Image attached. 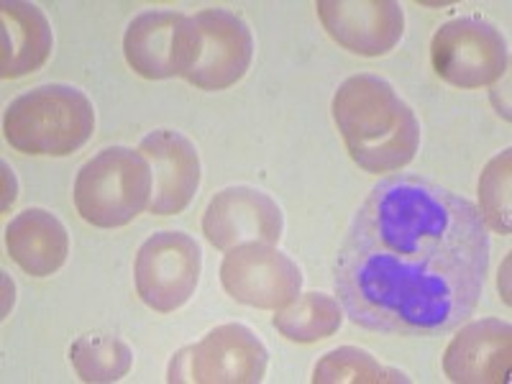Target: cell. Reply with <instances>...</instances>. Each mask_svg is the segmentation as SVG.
Masks as SVG:
<instances>
[{"instance_id":"1","label":"cell","mask_w":512,"mask_h":384,"mask_svg":"<svg viewBox=\"0 0 512 384\" xmlns=\"http://www.w3.org/2000/svg\"><path fill=\"white\" fill-rule=\"evenodd\" d=\"M489 233L472 200L395 172L359 205L333 259V290L351 323L390 336L454 331L482 300Z\"/></svg>"},{"instance_id":"2","label":"cell","mask_w":512,"mask_h":384,"mask_svg":"<svg viewBox=\"0 0 512 384\" xmlns=\"http://www.w3.org/2000/svg\"><path fill=\"white\" fill-rule=\"evenodd\" d=\"M333 121L364 172H400L415 159L420 126L413 108L379 75L349 77L333 95Z\"/></svg>"},{"instance_id":"3","label":"cell","mask_w":512,"mask_h":384,"mask_svg":"<svg viewBox=\"0 0 512 384\" xmlns=\"http://www.w3.org/2000/svg\"><path fill=\"white\" fill-rule=\"evenodd\" d=\"M95 131V108L72 85H39L6 108L3 134L21 154L67 157L88 144Z\"/></svg>"},{"instance_id":"4","label":"cell","mask_w":512,"mask_h":384,"mask_svg":"<svg viewBox=\"0 0 512 384\" xmlns=\"http://www.w3.org/2000/svg\"><path fill=\"white\" fill-rule=\"evenodd\" d=\"M152 164L139 149L108 146L77 172L75 208L95 228H121L152 203Z\"/></svg>"},{"instance_id":"5","label":"cell","mask_w":512,"mask_h":384,"mask_svg":"<svg viewBox=\"0 0 512 384\" xmlns=\"http://www.w3.org/2000/svg\"><path fill=\"white\" fill-rule=\"evenodd\" d=\"M269 354L262 338L241 323L218 326L185 346L169 361V384H256L267 374Z\"/></svg>"},{"instance_id":"6","label":"cell","mask_w":512,"mask_h":384,"mask_svg":"<svg viewBox=\"0 0 512 384\" xmlns=\"http://www.w3.org/2000/svg\"><path fill=\"white\" fill-rule=\"evenodd\" d=\"M433 70L448 85L477 90L500 80L510 64L507 41L482 18L464 16L443 24L431 41Z\"/></svg>"},{"instance_id":"7","label":"cell","mask_w":512,"mask_h":384,"mask_svg":"<svg viewBox=\"0 0 512 384\" xmlns=\"http://www.w3.org/2000/svg\"><path fill=\"white\" fill-rule=\"evenodd\" d=\"M123 54L144 80L187 77L200 54L198 24L182 11H146L128 24Z\"/></svg>"},{"instance_id":"8","label":"cell","mask_w":512,"mask_h":384,"mask_svg":"<svg viewBox=\"0 0 512 384\" xmlns=\"http://www.w3.org/2000/svg\"><path fill=\"white\" fill-rule=\"evenodd\" d=\"M203 251L182 231H159L141 244L134 262L136 292L157 313H175L198 290Z\"/></svg>"},{"instance_id":"9","label":"cell","mask_w":512,"mask_h":384,"mask_svg":"<svg viewBox=\"0 0 512 384\" xmlns=\"http://www.w3.org/2000/svg\"><path fill=\"white\" fill-rule=\"evenodd\" d=\"M221 282L236 303L259 310H280L300 295L303 272L274 246L244 244L226 254Z\"/></svg>"},{"instance_id":"10","label":"cell","mask_w":512,"mask_h":384,"mask_svg":"<svg viewBox=\"0 0 512 384\" xmlns=\"http://www.w3.org/2000/svg\"><path fill=\"white\" fill-rule=\"evenodd\" d=\"M282 208L256 187L236 185L213 195L205 208L203 233L210 244L231 251L244 244L274 246L282 239Z\"/></svg>"},{"instance_id":"11","label":"cell","mask_w":512,"mask_h":384,"mask_svg":"<svg viewBox=\"0 0 512 384\" xmlns=\"http://www.w3.org/2000/svg\"><path fill=\"white\" fill-rule=\"evenodd\" d=\"M200 31L198 62L185 80L198 90H226L249 72L254 59V36L236 13L208 8L195 13Z\"/></svg>"},{"instance_id":"12","label":"cell","mask_w":512,"mask_h":384,"mask_svg":"<svg viewBox=\"0 0 512 384\" xmlns=\"http://www.w3.org/2000/svg\"><path fill=\"white\" fill-rule=\"evenodd\" d=\"M315 8L328 36L359 57H382L405 34V11L395 0H318Z\"/></svg>"},{"instance_id":"13","label":"cell","mask_w":512,"mask_h":384,"mask_svg":"<svg viewBox=\"0 0 512 384\" xmlns=\"http://www.w3.org/2000/svg\"><path fill=\"white\" fill-rule=\"evenodd\" d=\"M139 152L152 164L154 216H177L192 203L200 187V154L187 136L172 128H159L144 136Z\"/></svg>"},{"instance_id":"14","label":"cell","mask_w":512,"mask_h":384,"mask_svg":"<svg viewBox=\"0 0 512 384\" xmlns=\"http://www.w3.org/2000/svg\"><path fill=\"white\" fill-rule=\"evenodd\" d=\"M512 328L497 318L461 328L443 354V372L459 384H502L510 374Z\"/></svg>"},{"instance_id":"15","label":"cell","mask_w":512,"mask_h":384,"mask_svg":"<svg viewBox=\"0 0 512 384\" xmlns=\"http://www.w3.org/2000/svg\"><path fill=\"white\" fill-rule=\"evenodd\" d=\"M0 21V75L18 80L41 70L54 47L52 26L44 11L24 0H6L0 6Z\"/></svg>"},{"instance_id":"16","label":"cell","mask_w":512,"mask_h":384,"mask_svg":"<svg viewBox=\"0 0 512 384\" xmlns=\"http://www.w3.org/2000/svg\"><path fill=\"white\" fill-rule=\"evenodd\" d=\"M6 246L13 262L31 277H52L67 262L70 236L54 213L29 208L6 228Z\"/></svg>"},{"instance_id":"17","label":"cell","mask_w":512,"mask_h":384,"mask_svg":"<svg viewBox=\"0 0 512 384\" xmlns=\"http://www.w3.org/2000/svg\"><path fill=\"white\" fill-rule=\"evenodd\" d=\"M344 323V308L326 292H305L277 310L274 328L292 344H315L333 336Z\"/></svg>"},{"instance_id":"18","label":"cell","mask_w":512,"mask_h":384,"mask_svg":"<svg viewBox=\"0 0 512 384\" xmlns=\"http://www.w3.org/2000/svg\"><path fill=\"white\" fill-rule=\"evenodd\" d=\"M70 361L82 382L108 384L131 372L134 351L111 333H88L70 346Z\"/></svg>"},{"instance_id":"19","label":"cell","mask_w":512,"mask_h":384,"mask_svg":"<svg viewBox=\"0 0 512 384\" xmlns=\"http://www.w3.org/2000/svg\"><path fill=\"white\" fill-rule=\"evenodd\" d=\"M315 384H384V382H410L400 369L384 367L369 351L356 346H341L328 351L313 369Z\"/></svg>"},{"instance_id":"20","label":"cell","mask_w":512,"mask_h":384,"mask_svg":"<svg viewBox=\"0 0 512 384\" xmlns=\"http://www.w3.org/2000/svg\"><path fill=\"white\" fill-rule=\"evenodd\" d=\"M510 159V149H505L484 167L479 177V213L484 223L502 236L510 233Z\"/></svg>"},{"instance_id":"21","label":"cell","mask_w":512,"mask_h":384,"mask_svg":"<svg viewBox=\"0 0 512 384\" xmlns=\"http://www.w3.org/2000/svg\"><path fill=\"white\" fill-rule=\"evenodd\" d=\"M3 185H6V192H3V210H8L16 200V177H13V169L3 162Z\"/></svg>"}]
</instances>
